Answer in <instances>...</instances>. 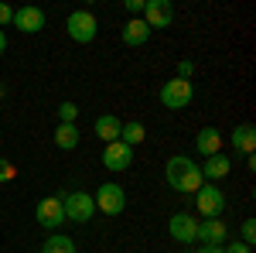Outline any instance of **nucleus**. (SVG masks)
Wrapping results in <instances>:
<instances>
[{
    "label": "nucleus",
    "instance_id": "1",
    "mask_svg": "<svg viewBox=\"0 0 256 253\" xmlns=\"http://www.w3.org/2000/svg\"><path fill=\"white\" fill-rule=\"evenodd\" d=\"M164 178H168V185H171L174 192H181V195H195L198 188H202V181H205L202 171H198V164L192 161V157H184V154L168 157Z\"/></svg>",
    "mask_w": 256,
    "mask_h": 253
},
{
    "label": "nucleus",
    "instance_id": "2",
    "mask_svg": "<svg viewBox=\"0 0 256 253\" xmlns=\"http://www.w3.org/2000/svg\"><path fill=\"white\" fill-rule=\"evenodd\" d=\"M92 202H96V212L116 219V215L126 212V188L116 185V181H106V185H99V192L92 195Z\"/></svg>",
    "mask_w": 256,
    "mask_h": 253
},
{
    "label": "nucleus",
    "instance_id": "3",
    "mask_svg": "<svg viewBox=\"0 0 256 253\" xmlns=\"http://www.w3.org/2000/svg\"><path fill=\"white\" fill-rule=\"evenodd\" d=\"M62 209H65V222H92L96 215V202L92 192H65L62 195Z\"/></svg>",
    "mask_w": 256,
    "mask_h": 253
},
{
    "label": "nucleus",
    "instance_id": "4",
    "mask_svg": "<svg viewBox=\"0 0 256 253\" xmlns=\"http://www.w3.org/2000/svg\"><path fill=\"white\" fill-rule=\"evenodd\" d=\"M65 31H68V38L76 41V45H89L99 35V21L92 11H72L65 18Z\"/></svg>",
    "mask_w": 256,
    "mask_h": 253
},
{
    "label": "nucleus",
    "instance_id": "5",
    "mask_svg": "<svg viewBox=\"0 0 256 253\" xmlns=\"http://www.w3.org/2000/svg\"><path fill=\"white\" fill-rule=\"evenodd\" d=\"M192 198H195V209L202 219H218V215L226 212V192L218 185H212V181H202V188Z\"/></svg>",
    "mask_w": 256,
    "mask_h": 253
},
{
    "label": "nucleus",
    "instance_id": "6",
    "mask_svg": "<svg viewBox=\"0 0 256 253\" xmlns=\"http://www.w3.org/2000/svg\"><path fill=\"white\" fill-rule=\"evenodd\" d=\"M195 99V86H192V79H168L164 86H160V103L168 106V110H184L188 103Z\"/></svg>",
    "mask_w": 256,
    "mask_h": 253
},
{
    "label": "nucleus",
    "instance_id": "7",
    "mask_svg": "<svg viewBox=\"0 0 256 253\" xmlns=\"http://www.w3.org/2000/svg\"><path fill=\"white\" fill-rule=\"evenodd\" d=\"M34 219H38L41 229H52V233H58L62 222H65V209H62V195H48V198H41L38 205H34Z\"/></svg>",
    "mask_w": 256,
    "mask_h": 253
},
{
    "label": "nucleus",
    "instance_id": "8",
    "mask_svg": "<svg viewBox=\"0 0 256 253\" xmlns=\"http://www.w3.org/2000/svg\"><path fill=\"white\" fill-rule=\"evenodd\" d=\"M144 24L150 31H160V28H171L174 24V4L171 0H144Z\"/></svg>",
    "mask_w": 256,
    "mask_h": 253
},
{
    "label": "nucleus",
    "instance_id": "9",
    "mask_svg": "<svg viewBox=\"0 0 256 253\" xmlns=\"http://www.w3.org/2000/svg\"><path fill=\"white\" fill-rule=\"evenodd\" d=\"M168 233H171L174 243L192 246V243H195V233H198V219L192 212H174L171 219H168Z\"/></svg>",
    "mask_w": 256,
    "mask_h": 253
},
{
    "label": "nucleus",
    "instance_id": "10",
    "mask_svg": "<svg viewBox=\"0 0 256 253\" xmlns=\"http://www.w3.org/2000/svg\"><path fill=\"white\" fill-rule=\"evenodd\" d=\"M226 239H229V226L222 219H198V246H226Z\"/></svg>",
    "mask_w": 256,
    "mask_h": 253
},
{
    "label": "nucleus",
    "instance_id": "11",
    "mask_svg": "<svg viewBox=\"0 0 256 253\" xmlns=\"http://www.w3.org/2000/svg\"><path fill=\"white\" fill-rule=\"evenodd\" d=\"M102 164H106V171H126L130 164H134V147H126L123 140H113V144H106V151H102Z\"/></svg>",
    "mask_w": 256,
    "mask_h": 253
},
{
    "label": "nucleus",
    "instance_id": "12",
    "mask_svg": "<svg viewBox=\"0 0 256 253\" xmlns=\"http://www.w3.org/2000/svg\"><path fill=\"white\" fill-rule=\"evenodd\" d=\"M44 11H41V7H34V4H28V7H18V11H14V21H10V24H14V28H18V31H24V35H38V31H44Z\"/></svg>",
    "mask_w": 256,
    "mask_h": 253
},
{
    "label": "nucleus",
    "instance_id": "13",
    "mask_svg": "<svg viewBox=\"0 0 256 253\" xmlns=\"http://www.w3.org/2000/svg\"><path fill=\"white\" fill-rule=\"evenodd\" d=\"M198 171H202L205 181L216 185V181H222V178L232 171V157H229V154H212V157H205V161L198 164Z\"/></svg>",
    "mask_w": 256,
    "mask_h": 253
},
{
    "label": "nucleus",
    "instance_id": "14",
    "mask_svg": "<svg viewBox=\"0 0 256 253\" xmlns=\"http://www.w3.org/2000/svg\"><path fill=\"white\" fill-rule=\"evenodd\" d=\"M150 28L144 24V18H130L126 24H123V31H120V38H123V45H130V48H140V45H147L150 41Z\"/></svg>",
    "mask_w": 256,
    "mask_h": 253
},
{
    "label": "nucleus",
    "instance_id": "15",
    "mask_svg": "<svg viewBox=\"0 0 256 253\" xmlns=\"http://www.w3.org/2000/svg\"><path fill=\"white\" fill-rule=\"evenodd\" d=\"M229 144H232V151H236V154H253V147H256V127H253V123H239V127H232Z\"/></svg>",
    "mask_w": 256,
    "mask_h": 253
},
{
    "label": "nucleus",
    "instance_id": "16",
    "mask_svg": "<svg viewBox=\"0 0 256 253\" xmlns=\"http://www.w3.org/2000/svg\"><path fill=\"white\" fill-rule=\"evenodd\" d=\"M195 147L202 157H212V154H222V134H218L216 127H202L195 137Z\"/></svg>",
    "mask_w": 256,
    "mask_h": 253
},
{
    "label": "nucleus",
    "instance_id": "17",
    "mask_svg": "<svg viewBox=\"0 0 256 253\" xmlns=\"http://www.w3.org/2000/svg\"><path fill=\"white\" fill-rule=\"evenodd\" d=\"M120 127H123V120L113 117V113H102V117H96V137L102 140V144H113V140H120Z\"/></svg>",
    "mask_w": 256,
    "mask_h": 253
},
{
    "label": "nucleus",
    "instance_id": "18",
    "mask_svg": "<svg viewBox=\"0 0 256 253\" xmlns=\"http://www.w3.org/2000/svg\"><path fill=\"white\" fill-rule=\"evenodd\" d=\"M79 140H82V134H79L76 123H58V127H55V147H58V151H76Z\"/></svg>",
    "mask_w": 256,
    "mask_h": 253
},
{
    "label": "nucleus",
    "instance_id": "19",
    "mask_svg": "<svg viewBox=\"0 0 256 253\" xmlns=\"http://www.w3.org/2000/svg\"><path fill=\"white\" fill-rule=\"evenodd\" d=\"M41 253H79V246H76V239H72V236L52 233L44 243H41Z\"/></svg>",
    "mask_w": 256,
    "mask_h": 253
},
{
    "label": "nucleus",
    "instance_id": "20",
    "mask_svg": "<svg viewBox=\"0 0 256 253\" xmlns=\"http://www.w3.org/2000/svg\"><path fill=\"white\" fill-rule=\"evenodd\" d=\"M144 137H147V127H144L140 120H126V123L120 127V140H123L126 147H137V144H144Z\"/></svg>",
    "mask_w": 256,
    "mask_h": 253
},
{
    "label": "nucleus",
    "instance_id": "21",
    "mask_svg": "<svg viewBox=\"0 0 256 253\" xmlns=\"http://www.w3.org/2000/svg\"><path fill=\"white\" fill-rule=\"evenodd\" d=\"M58 120H62V123H76V120H79V106H76L72 99L58 103Z\"/></svg>",
    "mask_w": 256,
    "mask_h": 253
},
{
    "label": "nucleus",
    "instance_id": "22",
    "mask_svg": "<svg viewBox=\"0 0 256 253\" xmlns=\"http://www.w3.org/2000/svg\"><path fill=\"white\" fill-rule=\"evenodd\" d=\"M239 233H242V239H239V243H246V246H256V222H253V219H246Z\"/></svg>",
    "mask_w": 256,
    "mask_h": 253
},
{
    "label": "nucleus",
    "instance_id": "23",
    "mask_svg": "<svg viewBox=\"0 0 256 253\" xmlns=\"http://www.w3.org/2000/svg\"><path fill=\"white\" fill-rule=\"evenodd\" d=\"M14 175H18V168H14L10 161H4V157H0V185H4V181H10Z\"/></svg>",
    "mask_w": 256,
    "mask_h": 253
},
{
    "label": "nucleus",
    "instance_id": "24",
    "mask_svg": "<svg viewBox=\"0 0 256 253\" xmlns=\"http://www.w3.org/2000/svg\"><path fill=\"white\" fill-rule=\"evenodd\" d=\"M10 21H14V7H10V4H0V31H4Z\"/></svg>",
    "mask_w": 256,
    "mask_h": 253
},
{
    "label": "nucleus",
    "instance_id": "25",
    "mask_svg": "<svg viewBox=\"0 0 256 253\" xmlns=\"http://www.w3.org/2000/svg\"><path fill=\"white\" fill-rule=\"evenodd\" d=\"M192 72H195V62H188V59L178 62V79H192Z\"/></svg>",
    "mask_w": 256,
    "mask_h": 253
},
{
    "label": "nucleus",
    "instance_id": "26",
    "mask_svg": "<svg viewBox=\"0 0 256 253\" xmlns=\"http://www.w3.org/2000/svg\"><path fill=\"white\" fill-rule=\"evenodd\" d=\"M123 7H126V14H134V18H140V14H144V0H126Z\"/></svg>",
    "mask_w": 256,
    "mask_h": 253
},
{
    "label": "nucleus",
    "instance_id": "27",
    "mask_svg": "<svg viewBox=\"0 0 256 253\" xmlns=\"http://www.w3.org/2000/svg\"><path fill=\"white\" fill-rule=\"evenodd\" d=\"M222 253H253V246H246V243H229V246H222Z\"/></svg>",
    "mask_w": 256,
    "mask_h": 253
},
{
    "label": "nucleus",
    "instance_id": "28",
    "mask_svg": "<svg viewBox=\"0 0 256 253\" xmlns=\"http://www.w3.org/2000/svg\"><path fill=\"white\" fill-rule=\"evenodd\" d=\"M195 253H222V246H198Z\"/></svg>",
    "mask_w": 256,
    "mask_h": 253
},
{
    "label": "nucleus",
    "instance_id": "29",
    "mask_svg": "<svg viewBox=\"0 0 256 253\" xmlns=\"http://www.w3.org/2000/svg\"><path fill=\"white\" fill-rule=\"evenodd\" d=\"M4 48H7V35L0 31V55H4Z\"/></svg>",
    "mask_w": 256,
    "mask_h": 253
}]
</instances>
